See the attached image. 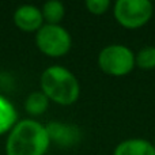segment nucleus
Instances as JSON below:
<instances>
[{
    "mask_svg": "<svg viewBox=\"0 0 155 155\" xmlns=\"http://www.w3.org/2000/svg\"><path fill=\"white\" fill-rule=\"evenodd\" d=\"M49 99L42 91H33L25 99V110L33 117L41 116L48 110L49 107Z\"/></svg>",
    "mask_w": 155,
    "mask_h": 155,
    "instance_id": "obj_10",
    "label": "nucleus"
},
{
    "mask_svg": "<svg viewBox=\"0 0 155 155\" xmlns=\"http://www.w3.org/2000/svg\"><path fill=\"white\" fill-rule=\"evenodd\" d=\"M97 64L104 74L110 76H125L135 70V52L120 42L107 44L97 56Z\"/></svg>",
    "mask_w": 155,
    "mask_h": 155,
    "instance_id": "obj_3",
    "label": "nucleus"
},
{
    "mask_svg": "<svg viewBox=\"0 0 155 155\" xmlns=\"http://www.w3.org/2000/svg\"><path fill=\"white\" fill-rule=\"evenodd\" d=\"M14 23L25 33H37L45 22L41 8L34 4H22L14 12Z\"/></svg>",
    "mask_w": 155,
    "mask_h": 155,
    "instance_id": "obj_7",
    "label": "nucleus"
},
{
    "mask_svg": "<svg viewBox=\"0 0 155 155\" xmlns=\"http://www.w3.org/2000/svg\"><path fill=\"white\" fill-rule=\"evenodd\" d=\"M153 144H154V147H155V136H154V140H153Z\"/></svg>",
    "mask_w": 155,
    "mask_h": 155,
    "instance_id": "obj_14",
    "label": "nucleus"
},
{
    "mask_svg": "<svg viewBox=\"0 0 155 155\" xmlns=\"http://www.w3.org/2000/svg\"><path fill=\"white\" fill-rule=\"evenodd\" d=\"M113 155H155V147L144 137H129L116 146Z\"/></svg>",
    "mask_w": 155,
    "mask_h": 155,
    "instance_id": "obj_8",
    "label": "nucleus"
},
{
    "mask_svg": "<svg viewBox=\"0 0 155 155\" xmlns=\"http://www.w3.org/2000/svg\"><path fill=\"white\" fill-rule=\"evenodd\" d=\"M113 15L125 29H140L154 15V4L150 0H117L113 4Z\"/></svg>",
    "mask_w": 155,
    "mask_h": 155,
    "instance_id": "obj_5",
    "label": "nucleus"
},
{
    "mask_svg": "<svg viewBox=\"0 0 155 155\" xmlns=\"http://www.w3.org/2000/svg\"><path fill=\"white\" fill-rule=\"evenodd\" d=\"M41 91L49 101L61 106L75 104L80 97V83L76 75L63 65L45 68L40 78Z\"/></svg>",
    "mask_w": 155,
    "mask_h": 155,
    "instance_id": "obj_2",
    "label": "nucleus"
},
{
    "mask_svg": "<svg viewBox=\"0 0 155 155\" xmlns=\"http://www.w3.org/2000/svg\"><path fill=\"white\" fill-rule=\"evenodd\" d=\"M51 147L46 127L33 118L18 120L7 134L5 155H45Z\"/></svg>",
    "mask_w": 155,
    "mask_h": 155,
    "instance_id": "obj_1",
    "label": "nucleus"
},
{
    "mask_svg": "<svg viewBox=\"0 0 155 155\" xmlns=\"http://www.w3.org/2000/svg\"><path fill=\"white\" fill-rule=\"evenodd\" d=\"M41 12H42V18L45 23L60 25V22L65 16V5L60 0H48L44 3Z\"/></svg>",
    "mask_w": 155,
    "mask_h": 155,
    "instance_id": "obj_11",
    "label": "nucleus"
},
{
    "mask_svg": "<svg viewBox=\"0 0 155 155\" xmlns=\"http://www.w3.org/2000/svg\"><path fill=\"white\" fill-rule=\"evenodd\" d=\"M38 51L48 57H63L72 48V35L61 25L44 23L35 33Z\"/></svg>",
    "mask_w": 155,
    "mask_h": 155,
    "instance_id": "obj_4",
    "label": "nucleus"
},
{
    "mask_svg": "<svg viewBox=\"0 0 155 155\" xmlns=\"http://www.w3.org/2000/svg\"><path fill=\"white\" fill-rule=\"evenodd\" d=\"M51 143L60 146V147H71L82 140V131L79 127L74 124L61 123V121H52L46 124Z\"/></svg>",
    "mask_w": 155,
    "mask_h": 155,
    "instance_id": "obj_6",
    "label": "nucleus"
},
{
    "mask_svg": "<svg viewBox=\"0 0 155 155\" xmlns=\"http://www.w3.org/2000/svg\"><path fill=\"white\" fill-rule=\"evenodd\" d=\"M84 5L88 12L94 15H104L112 7V2L110 0H86Z\"/></svg>",
    "mask_w": 155,
    "mask_h": 155,
    "instance_id": "obj_13",
    "label": "nucleus"
},
{
    "mask_svg": "<svg viewBox=\"0 0 155 155\" xmlns=\"http://www.w3.org/2000/svg\"><path fill=\"white\" fill-rule=\"evenodd\" d=\"M18 123V112L14 104L0 94V135L8 134L15 124Z\"/></svg>",
    "mask_w": 155,
    "mask_h": 155,
    "instance_id": "obj_9",
    "label": "nucleus"
},
{
    "mask_svg": "<svg viewBox=\"0 0 155 155\" xmlns=\"http://www.w3.org/2000/svg\"><path fill=\"white\" fill-rule=\"evenodd\" d=\"M135 64L137 68L150 71L155 68V46L144 45L135 53Z\"/></svg>",
    "mask_w": 155,
    "mask_h": 155,
    "instance_id": "obj_12",
    "label": "nucleus"
}]
</instances>
